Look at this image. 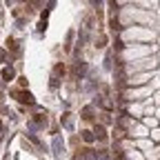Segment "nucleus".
<instances>
[{
  "label": "nucleus",
  "instance_id": "obj_5",
  "mask_svg": "<svg viewBox=\"0 0 160 160\" xmlns=\"http://www.w3.org/2000/svg\"><path fill=\"white\" fill-rule=\"evenodd\" d=\"M73 160H82V158H80V156H76V158H73Z\"/></svg>",
  "mask_w": 160,
  "mask_h": 160
},
{
  "label": "nucleus",
  "instance_id": "obj_2",
  "mask_svg": "<svg viewBox=\"0 0 160 160\" xmlns=\"http://www.w3.org/2000/svg\"><path fill=\"white\" fill-rule=\"evenodd\" d=\"M16 96H18V100H20V102H34V100H31V93H22V91H18Z\"/></svg>",
  "mask_w": 160,
  "mask_h": 160
},
{
  "label": "nucleus",
  "instance_id": "obj_1",
  "mask_svg": "<svg viewBox=\"0 0 160 160\" xmlns=\"http://www.w3.org/2000/svg\"><path fill=\"white\" fill-rule=\"evenodd\" d=\"M54 153H56V156L62 153V140H60V138H54Z\"/></svg>",
  "mask_w": 160,
  "mask_h": 160
},
{
  "label": "nucleus",
  "instance_id": "obj_3",
  "mask_svg": "<svg viewBox=\"0 0 160 160\" xmlns=\"http://www.w3.org/2000/svg\"><path fill=\"white\" fill-rule=\"evenodd\" d=\"M11 76H13L11 69H4V71H2V78H4V80H11Z\"/></svg>",
  "mask_w": 160,
  "mask_h": 160
},
{
  "label": "nucleus",
  "instance_id": "obj_4",
  "mask_svg": "<svg viewBox=\"0 0 160 160\" xmlns=\"http://www.w3.org/2000/svg\"><path fill=\"white\" fill-rule=\"evenodd\" d=\"M82 134H84V136H82V138H84V140H87V142H91V140H93V136H91V131H82Z\"/></svg>",
  "mask_w": 160,
  "mask_h": 160
}]
</instances>
